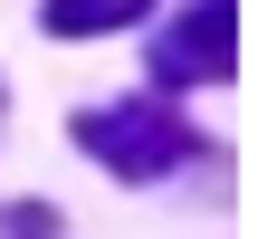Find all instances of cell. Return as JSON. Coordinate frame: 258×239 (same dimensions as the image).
<instances>
[{"mask_svg":"<svg viewBox=\"0 0 258 239\" xmlns=\"http://www.w3.org/2000/svg\"><path fill=\"white\" fill-rule=\"evenodd\" d=\"M77 144H86L105 172H124V182L182 172V163L201 153V134H191L163 96H134V105H96V115H77Z\"/></svg>","mask_w":258,"mask_h":239,"instance_id":"obj_1","label":"cell"},{"mask_svg":"<svg viewBox=\"0 0 258 239\" xmlns=\"http://www.w3.org/2000/svg\"><path fill=\"white\" fill-rule=\"evenodd\" d=\"M153 77L163 86H211V77H239V0H201L163 29L153 48Z\"/></svg>","mask_w":258,"mask_h":239,"instance_id":"obj_2","label":"cell"},{"mask_svg":"<svg viewBox=\"0 0 258 239\" xmlns=\"http://www.w3.org/2000/svg\"><path fill=\"white\" fill-rule=\"evenodd\" d=\"M10 230H19V239H57V220H48V211H38V201H29V211H19V220H10Z\"/></svg>","mask_w":258,"mask_h":239,"instance_id":"obj_4","label":"cell"},{"mask_svg":"<svg viewBox=\"0 0 258 239\" xmlns=\"http://www.w3.org/2000/svg\"><path fill=\"white\" fill-rule=\"evenodd\" d=\"M38 19H48V38H105V29H134L144 0H48Z\"/></svg>","mask_w":258,"mask_h":239,"instance_id":"obj_3","label":"cell"}]
</instances>
